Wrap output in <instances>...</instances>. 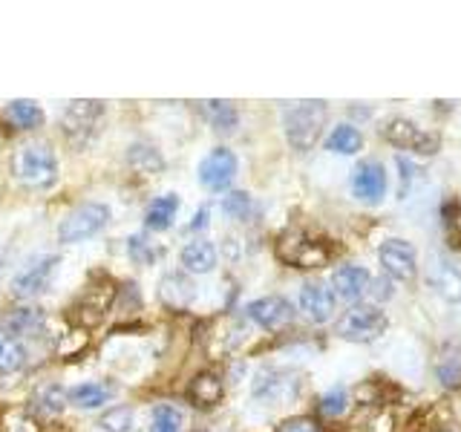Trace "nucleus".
I'll list each match as a JSON object with an SVG mask.
<instances>
[{"mask_svg": "<svg viewBox=\"0 0 461 432\" xmlns=\"http://www.w3.org/2000/svg\"><path fill=\"white\" fill-rule=\"evenodd\" d=\"M127 162L139 173H162V167H165L162 153H158L153 144H144V141L133 144V148L127 150Z\"/></svg>", "mask_w": 461, "mask_h": 432, "instance_id": "obj_27", "label": "nucleus"}, {"mask_svg": "<svg viewBox=\"0 0 461 432\" xmlns=\"http://www.w3.org/2000/svg\"><path fill=\"white\" fill-rule=\"evenodd\" d=\"M378 263L384 266V271L393 280H398V283H412L415 274H418L415 245L410 239H401V237L386 239V242H381V248H378Z\"/></svg>", "mask_w": 461, "mask_h": 432, "instance_id": "obj_10", "label": "nucleus"}, {"mask_svg": "<svg viewBox=\"0 0 461 432\" xmlns=\"http://www.w3.org/2000/svg\"><path fill=\"white\" fill-rule=\"evenodd\" d=\"M389 328V317L381 306L372 302H355L352 309H346L338 320V338L349 343H375L384 338Z\"/></svg>", "mask_w": 461, "mask_h": 432, "instance_id": "obj_5", "label": "nucleus"}, {"mask_svg": "<svg viewBox=\"0 0 461 432\" xmlns=\"http://www.w3.org/2000/svg\"><path fill=\"white\" fill-rule=\"evenodd\" d=\"M9 331L12 335H41L43 326H47V314H43L41 309H14L9 314V320H6Z\"/></svg>", "mask_w": 461, "mask_h": 432, "instance_id": "obj_26", "label": "nucleus"}, {"mask_svg": "<svg viewBox=\"0 0 461 432\" xmlns=\"http://www.w3.org/2000/svg\"><path fill=\"white\" fill-rule=\"evenodd\" d=\"M303 389V374L292 369H263L254 381V398L268 407L292 403Z\"/></svg>", "mask_w": 461, "mask_h": 432, "instance_id": "obj_8", "label": "nucleus"}, {"mask_svg": "<svg viewBox=\"0 0 461 432\" xmlns=\"http://www.w3.org/2000/svg\"><path fill=\"white\" fill-rule=\"evenodd\" d=\"M329 119V107L326 101H297V104L283 110V130L285 139L294 150L306 153L312 150L323 136V127Z\"/></svg>", "mask_w": 461, "mask_h": 432, "instance_id": "obj_2", "label": "nucleus"}, {"mask_svg": "<svg viewBox=\"0 0 461 432\" xmlns=\"http://www.w3.org/2000/svg\"><path fill=\"white\" fill-rule=\"evenodd\" d=\"M4 268H6V256H4V251H0V277H4Z\"/></svg>", "mask_w": 461, "mask_h": 432, "instance_id": "obj_37", "label": "nucleus"}, {"mask_svg": "<svg viewBox=\"0 0 461 432\" xmlns=\"http://www.w3.org/2000/svg\"><path fill=\"white\" fill-rule=\"evenodd\" d=\"M429 283L447 302H461V271L453 263H447V259H441V256L432 259Z\"/></svg>", "mask_w": 461, "mask_h": 432, "instance_id": "obj_18", "label": "nucleus"}, {"mask_svg": "<svg viewBox=\"0 0 461 432\" xmlns=\"http://www.w3.org/2000/svg\"><path fill=\"white\" fill-rule=\"evenodd\" d=\"M274 254H277V259L283 266L288 268H323L331 256H335V251L329 248V242L321 239V237H312L306 234V230H285V234L277 237V245H274Z\"/></svg>", "mask_w": 461, "mask_h": 432, "instance_id": "obj_3", "label": "nucleus"}, {"mask_svg": "<svg viewBox=\"0 0 461 432\" xmlns=\"http://www.w3.org/2000/svg\"><path fill=\"white\" fill-rule=\"evenodd\" d=\"M202 110H205V119L211 122L216 133H234L240 124V112L234 107V101L211 98V101H202Z\"/></svg>", "mask_w": 461, "mask_h": 432, "instance_id": "obj_23", "label": "nucleus"}, {"mask_svg": "<svg viewBox=\"0 0 461 432\" xmlns=\"http://www.w3.org/2000/svg\"><path fill=\"white\" fill-rule=\"evenodd\" d=\"M346 407H349V392H346L343 386L329 389V392L321 398V403H317V410H321V415H326V418H340L346 412Z\"/></svg>", "mask_w": 461, "mask_h": 432, "instance_id": "obj_32", "label": "nucleus"}, {"mask_svg": "<svg viewBox=\"0 0 461 432\" xmlns=\"http://www.w3.org/2000/svg\"><path fill=\"white\" fill-rule=\"evenodd\" d=\"M378 133L384 141H389L393 148L398 150H407L412 156H436L441 150V136L438 133H429L421 124H415L407 115H393L386 119Z\"/></svg>", "mask_w": 461, "mask_h": 432, "instance_id": "obj_4", "label": "nucleus"}, {"mask_svg": "<svg viewBox=\"0 0 461 432\" xmlns=\"http://www.w3.org/2000/svg\"><path fill=\"white\" fill-rule=\"evenodd\" d=\"M335 292L321 280H309L300 285V309L306 311L312 323H329L331 314H335Z\"/></svg>", "mask_w": 461, "mask_h": 432, "instance_id": "obj_14", "label": "nucleus"}, {"mask_svg": "<svg viewBox=\"0 0 461 432\" xmlns=\"http://www.w3.org/2000/svg\"><path fill=\"white\" fill-rule=\"evenodd\" d=\"M222 395H225V383L216 372H199L191 381V386H187V400L202 410L216 407V403L222 400Z\"/></svg>", "mask_w": 461, "mask_h": 432, "instance_id": "obj_16", "label": "nucleus"}, {"mask_svg": "<svg viewBox=\"0 0 461 432\" xmlns=\"http://www.w3.org/2000/svg\"><path fill=\"white\" fill-rule=\"evenodd\" d=\"M12 173L29 191H50L58 182V158L47 141H29L12 158Z\"/></svg>", "mask_w": 461, "mask_h": 432, "instance_id": "obj_1", "label": "nucleus"}, {"mask_svg": "<svg viewBox=\"0 0 461 432\" xmlns=\"http://www.w3.org/2000/svg\"><path fill=\"white\" fill-rule=\"evenodd\" d=\"M104 119V101H95V98H78V101H69V107L64 110V136L72 144H86L95 133H98V124Z\"/></svg>", "mask_w": 461, "mask_h": 432, "instance_id": "obj_7", "label": "nucleus"}, {"mask_svg": "<svg viewBox=\"0 0 461 432\" xmlns=\"http://www.w3.org/2000/svg\"><path fill=\"white\" fill-rule=\"evenodd\" d=\"M277 432H321L314 418H306V415H294V418H285V421L277 427Z\"/></svg>", "mask_w": 461, "mask_h": 432, "instance_id": "obj_36", "label": "nucleus"}, {"mask_svg": "<svg viewBox=\"0 0 461 432\" xmlns=\"http://www.w3.org/2000/svg\"><path fill=\"white\" fill-rule=\"evenodd\" d=\"M115 392H119V389L107 381H86V383L72 386L67 398L72 407H78V410H98V407H104L107 400H113Z\"/></svg>", "mask_w": 461, "mask_h": 432, "instance_id": "obj_17", "label": "nucleus"}, {"mask_svg": "<svg viewBox=\"0 0 461 432\" xmlns=\"http://www.w3.org/2000/svg\"><path fill=\"white\" fill-rule=\"evenodd\" d=\"M182 266L191 274H211L216 268V248L208 239H194L182 248Z\"/></svg>", "mask_w": 461, "mask_h": 432, "instance_id": "obj_21", "label": "nucleus"}, {"mask_svg": "<svg viewBox=\"0 0 461 432\" xmlns=\"http://www.w3.org/2000/svg\"><path fill=\"white\" fill-rule=\"evenodd\" d=\"M237 156L234 150H228V148H213L205 158L199 162V182L205 191H213V194H222L230 187V182H234L237 176Z\"/></svg>", "mask_w": 461, "mask_h": 432, "instance_id": "obj_11", "label": "nucleus"}, {"mask_svg": "<svg viewBox=\"0 0 461 432\" xmlns=\"http://www.w3.org/2000/svg\"><path fill=\"white\" fill-rule=\"evenodd\" d=\"M369 285H372V274L364 266L346 263V266L335 268V274H331V292H335V297H340L346 302H357L369 292Z\"/></svg>", "mask_w": 461, "mask_h": 432, "instance_id": "obj_15", "label": "nucleus"}, {"mask_svg": "<svg viewBox=\"0 0 461 432\" xmlns=\"http://www.w3.org/2000/svg\"><path fill=\"white\" fill-rule=\"evenodd\" d=\"M441 225H444V237L450 242V248L461 251V202L458 199H444Z\"/></svg>", "mask_w": 461, "mask_h": 432, "instance_id": "obj_28", "label": "nucleus"}, {"mask_svg": "<svg viewBox=\"0 0 461 432\" xmlns=\"http://www.w3.org/2000/svg\"><path fill=\"white\" fill-rule=\"evenodd\" d=\"M41 403H43V410L52 412V415L64 412V407L69 403V398H67V389H64V386H58V383L47 386V389H43V392H41Z\"/></svg>", "mask_w": 461, "mask_h": 432, "instance_id": "obj_34", "label": "nucleus"}, {"mask_svg": "<svg viewBox=\"0 0 461 432\" xmlns=\"http://www.w3.org/2000/svg\"><path fill=\"white\" fill-rule=\"evenodd\" d=\"M158 297H162V302L170 309H187L196 297V288L185 274H167L162 280V288H158Z\"/></svg>", "mask_w": 461, "mask_h": 432, "instance_id": "obj_20", "label": "nucleus"}, {"mask_svg": "<svg viewBox=\"0 0 461 432\" xmlns=\"http://www.w3.org/2000/svg\"><path fill=\"white\" fill-rule=\"evenodd\" d=\"M436 374L447 389H461V357L458 355L441 357V364L436 366Z\"/></svg>", "mask_w": 461, "mask_h": 432, "instance_id": "obj_33", "label": "nucleus"}, {"mask_svg": "<svg viewBox=\"0 0 461 432\" xmlns=\"http://www.w3.org/2000/svg\"><path fill=\"white\" fill-rule=\"evenodd\" d=\"M98 424L104 432H136V412L133 407H113L101 415Z\"/></svg>", "mask_w": 461, "mask_h": 432, "instance_id": "obj_30", "label": "nucleus"}, {"mask_svg": "<svg viewBox=\"0 0 461 432\" xmlns=\"http://www.w3.org/2000/svg\"><path fill=\"white\" fill-rule=\"evenodd\" d=\"M58 266H61V256L58 254H43V256L32 259V263H26L18 274H14L12 294L18 300H32V297L43 294L50 288Z\"/></svg>", "mask_w": 461, "mask_h": 432, "instance_id": "obj_9", "label": "nucleus"}, {"mask_svg": "<svg viewBox=\"0 0 461 432\" xmlns=\"http://www.w3.org/2000/svg\"><path fill=\"white\" fill-rule=\"evenodd\" d=\"M4 115H6V122L12 127H18V130H38L43 124V110L35 104V101H29V98L9 101Z\"/></svg>", "mask_w": 461, "mask_h": 432, "instance_id": "obj_24", "label": "nucleus"}, {"mask_svg": "<svg viewBox=\"0 0 461 432\" xmlns=\"http://www.w3.org/2000/svg\"><path fill=\"white\" fill-rule=\"evenodd\" d=\"M360 148H364V136L355 124H338L331 127V133L326 139V150L340 153V156H355Z\"/></svg>", "mask_w": 461, "mask_h": 432, "instance_id": "obj_25", "label": "nucleus"}, {"mask_svg": "<svg viewBox=\"0 0 461 432\" xmlns=\"http://www.w3.org/2000/svg\"><path fill=\"white\" fill-rule=\"evenodd\" d=\"M245 317H249L251 323H257L259 328L277 331L294 320V306L280 294H268V297L251 300L249 306H245Z\"/></svg>", "mask_w": 461, "mask_h": 432, "instance_id": "obj_12", "label": "nucleus"}, {"mask_svg": "<svg viewBox=\"0 0 461 432\" xmlns=\"http://www.w3.org/2000/svg\"><path fill=\"white\" fill-rule=\"evenodd\" d=\"M395 165H398V170H401V199H403V196L410 194V187H412V182L418 179V173H421V170H418L415 162H410L407 156H398V158H395Z\"/></svg>", "mask_w": 461, "mask_h": 432, "instance_id": "obj_35", "label": "nucleus"}, {"mask_svg": "<svg viewBox=\"0 0 461 432\" xmlns=\"http://www.w3.org/2000/svg\"><path fill=\"white\" fill-rule=\"evenodd\" d=\"M150 432H185V415L173 403H158L153 410Z\"/></svg>", "mask_w": 461, "mask_h": 432, "instance_id": "obj_29", "label": "nucleus"}, {"mask_svg": "<svg viewBox=\"0 0 461 432\" xmlns=\"http://www.w3.org/2000/svg\"><path fill=\"white\" fill-rule=\"evenodd\" d=\"M29 364L26 343L12 335L6 326H0V374H14Z\"/></svg>", "mask_w": 461, "mask_h": 432, "instance_id": "obj_19", "label": "nucleus"}, {"mask_svg": "<svg viewBox=\"0 0 461 432\" xmlns=\"http://www.w3.org/2000/svg\"><path fill=\"white\" fill-rule=\"evenodd\" d=\"M110 222V208L101 205V202H84V205L72 208L61 225H58V242L64 245H76L95 237L98 230H104Z\"/></svg>", "mask_w": 461, "mask_h": 432, "instance_id": "obj_6", "label": "nucleus"}, {"mask_svg": "<svg viewBox=\"0 0 461 432\" xmlns=\"http://www.w3.org/2000/svg\"><path fill=\"white\" fill-rule=\"evenodd\" d=\"M386 187H389L386 167L381 162H375V158H366V162H360L352 170V194H355V199L366 202V205H378V202H384Z\"/></svg>", "mask_w": 461, "mask_h": 432, "instance_id": "obj_13", "label": "nucleus"}, {"mask_svg": "<svg viewBox=\"0 0 461 432\" xmlns=\"http://www.w3.org/2000/svg\"><path fill=\"white\" fill-rule=\"evenodd\" d=\"M179 196L176 194H165V196H156L150 205H148V213H144V225L150 230H167L170 222L176 220L179 213Z\"/></svg>", "mask_w": 461, "mask_h": 432, "instance_id": "obj_22", "label": "nucleus"}, {"mask_svg": "<svg viewBox=\"0 0 461 432\" xmlns=\"http://www.w3.org/2000/svg\"><path fill=\"white\" fill-rule=\"evenodd\" d=\"M222 211L230 216V220L249 222L254 216V199L249 194H242V191H234V194L222 196Z\"/></svg>", "mask_w": 461, "mask_h": 432, "instance_id": "obj_31", "label": "nucleus"}]
</instances>
